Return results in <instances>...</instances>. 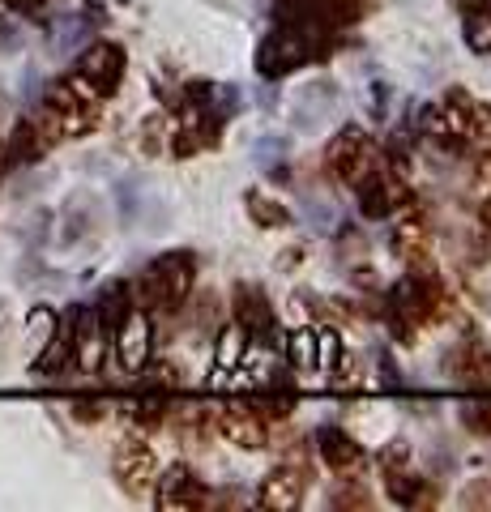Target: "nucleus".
<instances>
[{
	"label": "nucleus",
	"instance_id": "1",
	"mask_svg": "<svg viewBox=\"0 0 491 512\" xmlns=\"http://www.w3.org/2000/svg\"><path fill=\"white\" fill-rule=\"evenodd\" d=\"M445 316H453L449 286L432 269H406V278L389 295V325L402 342H415L423 329H436Z\"/></svg>",
	"mask_w": 491,
	"mask_h": 512
},
{
	"label": "nucleus",
	"instance_id": "2",
	"mask_svg": "<svg viewBox=\"0 0 491 512\" xmlns=\"http://www.w3.org/2000/svg\"><path fill=\"white\" fill-rule=\"evenodd\" d=\"M419 133L432 137L436 146H445V150L479 146L491 133V107L466 90H449L445 99H436L432 107L419 111Z\"/></svg>",
	"mask_w": 491,
	"mask_h": 512
},
{
	"label": "nucleus",
	"instance_id": "3",
	"mask_svg": "<svg viewBox=\"0 0 491 512\" xmlns=\"http://www.w3.org/2000/svg\"><path fill=\"white\" fill-rule=\"evenodd\" d=\"M193 286H197L193 252H167L141 269V278L133 282V303L150 316H171L188 303Z\"/></svg>",
	"mask_w": 491,
	"mask_h": 512
},
{
	"label": "nucleus",
	"instance_id": "4",
	"mask_svg": "<svg viewBox=\"0 0 491 512\" xmlns=\"http://www.w3.org/2000/svg\"><path fill=\"white\" fill-rule=\"evenodd\" d=\"M99 120H103V99L77 73H69L65 82H56L47 90V99L39 107V124L52 133V141L86 137L99 128Z\"/></svg>",
	"mask_w": 491,
	"mask_h": 512
},
{
	"label": "nucleus",
	"instance_id": "5",
	"mask_svg": "<svg viewBox=\"0 0 491 512\" xmlns=\"http://www.w3.org/2000/svg\"><path fill=\"white\" fill-rule=\"evenodd\" d=\"M376 9V0H274V22L338 35V30L363 22Z\"/></svg>",
	"mask_w": 491,
	"mask_h": 512
},
{
	"label": "nucleus",
	"instance_id": "6",
	"mask_svg": "<svg viewBox=\"0 0 491 512\" xmlns=\"http://www.w3.org/2000/svg\"><path fill=\"white\" fill-rule=\"evenodd\" d=\"M325 43H329V35H316V30H299V26H282L278 22L265 35V43H261L257 69L265 77L295 73V69H304V64H312V60H321L325 56Z\"/></svg>",
	"mask_w": 491,
	"mask_h": 512
},
{
	"label": "nucleus",
	"instance_id": "7",
	"mask_svg": "<svg viewBox=\"0 0 491 512\" xmlns=\"http://www.w3.org/2000/svg\"><path fill=\"white\" fill-rule=\"evenodd\" d=\"M376 470H380V483H385L393 504H402V508H427V504H436V487L415 470V457H410V444L406 440H393V444L380 448Z\"/></svg>",
	"mask_w": 491,
	"mask_h": 512
},
{
	"label": "nucleus",
	"instance_id": "8",
	"mask_svg": "<svg viewBox=\"0 0 491 512\" xmlns=\"http://www.w3.org/2000/svg\"><path fill=\"white\" fill-rule=\"evenodd\" d=\"M376 163H380V146L372 141V133H363L355 124H346L325 146V171L334 175L342 188H359L372 175Z\"/></svg>",
	"mask_w": 491,
	"mask_h": 512
},
{
	"label": "nucleus",
	"instance_id": "9",
	"mask_svg": "<svg viewBox=\"0 0 491 512\" xmlns=\"http://www.w3.org/2000/svg\"><path fill=\"white\" fill-rule=\"evenodd\" d=\"M112 474H116V483L133 495V500H146V495L154 491V483H158V457H154V448L141 440V436H124L116 444Z\"/></svg>",
	"mask_w": 491,
	"mask_h": 512
},
{
	"label": "nucleus",
	"instance_id": "10",
	"mask_svg": "<svg viewBox=\"0 0 491 512\" xmlns=\"http://www.w3.org/2000/svg\"><path fill=\"white\" fill-rule=\"evenodd\" d=\"M410 201H415V192H410L406 175L398 167L376 163L368 180L359 184V210L368 218H393L398 210H406Z\"/></svg>",
	"mask_w": 491,
	"mask_h": 512
},
{
	"label": "nucleus",
	"instance_id": "11",
	"mask_svg": "<svg viewBox=\"0 0 491 512\" xmlns=\"http://www.w3.org/2000/svg\"><path fill=\"white\" fill-rule=\"evenodd\" d=\"M150 320H154L150 312L133 308V312L116 325V333H112V350H116L120 372L137 376V372H146V367H150V359H154V325H150Z\"/></svg>",
	"mask_w": 491,
	"mask_h": 512
},
{
	"label": "nucleus",
	"instance_id": "12",
	"mask_svg": "<svg viewBox=\"0 0 491 512\" xmlns=\"http://www.w3.org/2000/svg\"><path fill=\"white\" fill-rule=\"evenodd\" d=\"M269 427L274 423H269L252 402H227L223 410H214V431L227 444L244 448V453H257V448L269 444Z\"/></svg>",
	"mask_w": 491,
	"mask_h": 512
},
{
	"label": "nucleus",
	"instance_id": "13",
	"mask_svg": "<svg viewBox=\"0 0 491 512\" xmlns=\"http://www.w3.org/2000/svg\"><path fill=\"white\" fill-rule=\"evenodd\" d=\"M308 483H312L308 461H282V466H274V470L261 478L257 504H261V508H274V512H291V508L304 504Z\"/></svg>",
	"mask_w": 491,
	"mask_h": 512
},
{
	"label": "nucleus",
	"instance_id": "14",
	"mask_svg": "<svg viewBox=\"0 0 491 512\" xmlns=\"http://www.w3.org/2000/svg\"><path fill=\"white\" fill-rule=\"evenodd\" d=\"M124 47L120 43H90L86 52H82V60H77V77L99 94V99H107V94H116L120 90V82H124Z\"/></svg>",
	"mask_w": 491,
	"mask_h": 512
},
{
	"label": "nucleus",
	"instance_id": "15",
	"mask_svg": "<svg viewBox=\"0 0 491 512\" xmlns=\"http://www.w3.org/2000/svg\"><path fill=\"white\" fill-rule=\"evenodd\" d=\"M69 338H73V363L94 376L103 367L107 350H112V338H107L99 312L94 308H73L69 312Z\"/></svg>",
	"mask_w": 491,
	"mask_h": 512
},
{
	"label": "nucleus",
	"instance_id": "16",
	"mask_svg": "<svg viewBox=\"0 0 491 512\" xmlns=\"http://www.w3.org/2000/svg\"><path fill=\"white\" fill-rule=\"evenodd\" d=\"M445 367H449V376L457 384H466V389H491V346H487V338L479 329H470L466 338L449 350Z\"/></svg>",
	"mask_w": 491,
	"mask_h": 512
},
{
	"label": "nucleus",
	"instance_id": "17",
	"mask_svg": "<svg viewBox=\"0 0 491 512\" xmlns=\"http://www.w3.org/2000/svg\"><path fill=\"white\" fill-rule=\"evenodd\" d=\"M154 487H158V508H167V512H201V508H214V500H210L214 491L205 487L188 466H171Z\"/></svg>",
	"mask_w": 491,
	"mask_h": 512
},
{
	"label": "nucleus",
	"instance_id": "18",
	"mask_svg": "<svg viewBox=\"0 0 491 512\" xmlns=\"http://www.w3.org/2000/svg\"><path fill=\"white\" fill-rule=\"evenodd\" d=\"M316 453H321V461L338 478H351V474H359L363 466H368V453H363V444L351 436V431H342L334 423H325L321 431H316Z\"/></svg>",
	"mask_w": 491,
	"mask_h": 512
},
{
	"label": "nucleus",
	"instance_id": "19",
	"mask_svg": "<svg viewBox=\"0 0 491 512\" xmlns=\"http://www.w3.org/2000/svg\"><path fill=\"white\" fill-rule=\"evenodd\" d=\"M389 244L402 256L406 269H432V227H427L423 214H415V210L402 214L398 227H393V235H389Z\"/></svg>",
	"mask_w": 491,
	"mask_h": 512
},
{
	"label": "nucleus",
	"instance_id": "20",
	"mask_svg": "<svg viewBox=\"0 0 491 512\" xmlns=\"http://www.w3.org/2000/svg\"><path fill=\"white\" fill-rule=\"evenodd\" d=\"M231 320L248 333V338H269V333H274V312H269L265 295H261V291H252V286H235Z\"/></svg>",
	"mask_w": 491,
	"mask_h": 512
},
{
	"label": "nucleus",
	"instance_id": "21",
	"mask_svg": "<svg viewBox=\"0 0 491 512\" xmlns=\"http://www.w3.org/2000/svg\"><path fill=\"white\" fill-rule=\"evenodd\" d=\"M462 35L474 56H491V0H466Z\"/></svg>",
	"mask_w": 491,
	"mask_h": 512
},
{
	"label": "nucleus",
	"instance_id": "22",
	"mask_svg": "<svg viewBox=\"0 0 491 512\" xmlns=\"http://www.w3.org/2000/svg\"><path fill=\"white\" fill-rule=\"evenodd\" d=\"M248 218L257 222V227H265V231H278V227H287L291 222V214H287V205H278L274 197H265V192H248Z\"/></svg>",
	"mask_w": 491,
	"mask_h": 512
},
{
	"label": "nucleus",
	"instance_id": "23",
	"mask_svg": "<svg viewBox=\"0 0 491 512\" xmlns=\"http://www.w3.org/2000/svg\"><path fill=\"white\" fill-rule=\"evenodd\" d=\"M248 342H252V338H248V333L231 320V325H227L223 333H218V350H214V355H218V367H223V372H231V367H240V363H244V355H248Z\"/></svg>",
	"mask_w": 491,
	"mask_h": 512
},
{
	"label": "nucleus",
	"instance_id": "24",
	"mask_svg": "<svg viewBox=\"0 0 491 512\" xmlns=\"http://www.w3.org/2000/svg\"><path fill=\"white\" fill-rule=\"evenodd\" d=\"M291 367L295 372H312L316 367V329H295L291 333Z\"/></svg>",
	"mask_w": 491,
	"mask_h": 512
},
{
	"label": "nucleus",
	"instance_id": "25",
	"mask_svg": "<svg viewBox=\"0 0 491 512\" xmlns=\"http://www.w3.org/2000/svg\"><path fill=\"white\" fill-rule=\"evenodd\" d=\"M329 508H372V491H368V483H359V474L342 478V487L334 491Z\"/></svg>",
	"mask_w": 491,
	"mask_h": 512
},
{
	"label": "nucleus",
	"instance_id": "26",
	"mask_svg": "<svg viewBox=\"0 0 491 512\" xmlns=\"http://www.w3.org/2000/svg\"><path fill=\"white\" fill-rule=\"evenodd\" d=\"M462 423L474 431V436H491V402H470V406H462Z\"/></svg>",
	"mask_w": 491,
	"mask_h": 512
},
{
	"label": "nucleus",
	"instance_id": "27",
	"mask_svg": "<svg viewBox=\"0 0 491 512\" xmlns=\"http://www.w3.org/2000/svg\"><path fill=\"white\" fill-rule=\"evenodd\" d=\"M5 5H9V9H18V13H30V9H39L43 0H5Z\"/></svg>",
	"mask_w": 491,
	"mask_h": 512
},
{
	"label": "nucleus",
	"instance_id": "28",
	"mask_svg": "<svg viewBox=\"0 0 491 512\" xmlns=\"http://www.w3.org/2000/svg\"><path fill=\"white\" fill-rule=\"evenodd\" d=\"M483 231H487V235H491V201H487V205H483Z\"/></svg>",
	"mask_w": 491,
	"mask_h": 512
},
{
	"label": "nucleus",
	"instance_id": "29",
	"mask_svg": "<svg viewBox=\"0 0 491 512\" xmlns=\"http://www.w3.org/2000/svg\"><path fill=\"white\" fill-rule=\"evenodd\" d=\"M0 154H5V150H0Z\"/></svg>",
	"mask_w": 491,
	"mask_h": 512
}]
</instances>
